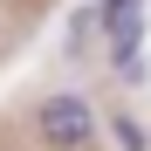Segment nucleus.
<instances>
[{
    "mask_svg": "<svg viewBox=\"0 0 151 151\" xmlns=\"http://www.w3.org/2000/svg\"><path fill=\"white\" fill-rule=\"evenodd\" d=\"M35 124H41V137L55 144V151H83V144L96 137V117H89V103H83V96H48Z\"/></svg>",
    "mask_w": 151,
    "mask_h": 151,
    "instance_id": "nucleus-1",
    "label": "nucleus"
}]
</instances>
